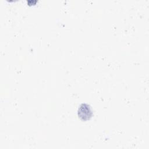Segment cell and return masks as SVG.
I'll use <instances>...</instances> for the list:
<instances>
[{
  "label": "cell",
  "instance_id": "cell-1",
  "mask_svg": "<svg viewBox=\"0 0 149 149\" xmlns=\"http://www.w3.org/2000/svg\"><path fill=\"white\" fill-rule=\"evenodd\" d=\"M77 115L80 119L83 121H86L91 119L93 116V111L90 105L83 103L78 109Z\"/></svg>",
  "mask_w": 149,
  "mask_h": 149
}]
</instances>
